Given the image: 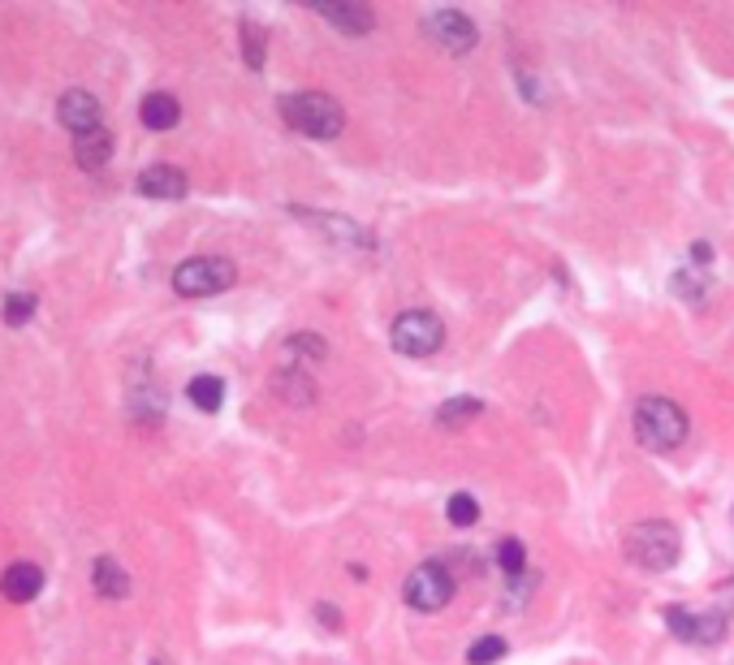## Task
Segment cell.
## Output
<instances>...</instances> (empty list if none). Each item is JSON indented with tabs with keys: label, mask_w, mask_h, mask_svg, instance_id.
<instances>
[{
	"label": "cell",
	"mask_w": 734,
	"mask_h": 665,
	"mask_svg": "<svg viewBox=\"0 0 734 665\" xmlns=\"http://www.w3.org/2000/svg\"><path fill=\"white\" fill-rule=\"evenodd\" d=\"M636 437L643 450L652 454H666V450H679L687 441V415L679 403L661 398V394H648L636 403Z\"/></svg>",
	"instance_id": "cell-1"
},
{
	"label": "cell",
	"mask_w": 734,
	"mask_h": 665,
	"mask_svg": "<svg viewBox=\"0 0 734 665\" xmlns=\"http://www.w3.org/2000/svg\"><path fill=\"white\" fill-rule=\"evenodd\" d=\"M281 117H286L290 130L307 135V139H320V143L338 139L345 126L342 104L333 100V96H325V92H298V96H286V100H281Z\"/></svg>",
	"instance_id": "cell-2"
},
{
	"label": "cell",
	"mask_w": 734,
	"mask_h": 665,
	"mask_svg": "<svg viewBox=\"0 0 734 665\" xmlns=\"http://www.w3.org/2000/svg\"><path fill=\"white\" fill-rule=\"evenodd\" d=\"M623 549L643 570H670L683 554V536H679V527H670L661 518H643L623 536Z\"/></svg>",
	"instance_id": "cell-3"
},
{
	"label": "cell",
	"mask_w": 734,
	"mask_h": 665,
	"mask_svg": "<svg viewBox=\"0 0 734 665\" xmlns=\"http://www.w3.org/2000/svg\"><path fill=\"white\" fill-rule=\"evenodd\" d=\"M234 277H238V268H234L230 259L195 256V259H187V264H178V272H173V290H178L182 299H208V294L230 290Z\"/></svg>",
	"instance_id": "cell-4"
},
{
	"label": "cell",
	"mask_w": 734,
	"mask_h": 665,
	"mask_svg": "<svg viewBox=\"0 0 734 665\" xmlns=\"http://www.w3.org/2000/svg\"><path fill=\"white\" fill-rule=\"evenodd\" d=\"M393 351L406 358H428L440 351L445 342V324H440L433 311H402L393 320Z\"/></svg>",
	"instance_id": "cell-5"
},
{
	"label": "cell",
	"mask_w": 734,
	"mask_h": 665,
	"mask_svg": "<svg viewBox=\"0 0 734 665\" xmlns=\"http://www.w3.org/2000/svg\"><path fill=\"white\" fill-rule=\"evenodd\" d=\"M454 597V579L440 562H419L406 575V605L419 614H437Z\"/></svg>",
	"instance_id": "cell-6"
},
{
	"label": "cell",
	"mask_w": 734,
	"mask_h": 665,
	"mask_svg": "<svg viewBox=\"0 0 734 665\" xmlns=\"http://www.w3.org/2000/svg\"><path fill=\"white\" fill-rule=\"evenodd\" d=\"M424 35H428L440 52H454V56L471 52L476 40H480L476 22H471L467 13H458V9H433V13H424Z\"/></svg>",
	"instance_id": "cell-7"
},
{
	"label": "cell",
	"mask_w": 734,
	"mask_h": 665,
	"mask_svg": "<svg viewBox=\"0 0 734 665\" xmlns=\"http://www.w3.org/2000/svg\"><path fill=\"white\" fill-rule=\"evenodd\" d=\"M666 622H670V631L687 640V644H717L722 635H726V614H691L683 605H670L666 610Z\"/></svg>",
	"instance_id": "cell-8"
},
{
	"label": "cell",
	"mask_w": 734,
	"mask_h": 665,
	"mask_svg": "<svg viewBox=\"0 0 734 665\" xmlns=\"http://www.w3.org/2000/svg\"><path fill=\"white\" fill-rule=\"evenodd\" d=\"M56 117H61L65 130L92 135V130H99V100L92 92H65L61 104H56Z\"/></svg>",
	"instance_id": "cell-9"
},
{
	"label": "cell",
	"mask_w": 734,
	"mask_h": 665,
	"mask_svg": "<svg viewBox=\"0 0 734 665\" xmlns=\"http://www.w3.org/2000/svg\"><path fill=\"white\" fill-rule=\"evenodd\" d=\"M294 216H302L307 225L325 229L329 243H338V247H372V234H368L363 225L345 221V216H325V212H307V207H294Z\"/></svg>",
	"instance_id": "cell-10"
},
{
	"label": "cell",
	"mask_w": 734,
	"mask_h": 665,
	"mask_svg": "<svg viewBox=\"0 0 734 665\" xmlns=\"http://www.w3.org/2000/svg\"><path fill=\"white\" fill-rule=\"evenodd\" d=\"M40 588H44V570H40L35 562H13L4 575H0V592H4L13 605L35 601V597H40Z\"/></svg>",
	"instance_id": "cell-11"
},
{
	"label": "cell",
	"mask_w": 734,
	"mask_h": 665,
	"mask_svg": "<svg viewBox=\"0 0 734 665\" xmlns=\"http://www.w3.org/2000/svg\"><path fill=\"white\" fill-rule=\"evenodd\" d=\"M139 195L147 200H182L187 195V173L173 164H151L139 173Z\"/></svg>",
	"instance_id": "cell-12"
},
{
	"label": "cell",
	"mask_w": 734,
	"mask_h": 665,
	"mask_svg": "<svg viewBox=\"0 0 734 665\" xmlns=\"http://www.w3.org/2000/svg\"><path fill=\"white\" fill-rule=\"evenodd\" d=\"M316 13L325 22H333L342 35H368L376 26V13L368 4H345V0H333V4H316Z\"/></svg>",
	"instance_id": "cell-13"
},
{
	"label": "cell",
	"mask_w": 734,
	"mask_h": 665,
	"mask_svg": "<svg viewBox=\"0 0 734 665\" xmlns=\"http://www.w3.org/2000/svg\"><path fill=\"white\" fill-rule=\"evenodd\" d=\"M139 117H143L147 130H173L182 121V104L173 100L169 92H151L143 104H139Z\"/></svg>",
	"instance_id": "cell-14"
},
{
	"label": "cell",
	"mask_w": 734,
	"mask_h": 665,
	"mask_svg": "<svg viewBox=\"0 0 734 665\" xmlns=\"http://www.w3.org/2000/svg\"><path fill=\"white\" fill-rule=\"evenodd\" d=\"M108 155H113V135L99 126L92 135H78L74 139V160H78V169H87V173H96L108 164Z\"/></svg>",
	"instance_id": "cell-15"
},
{
	"label": "cell",
	"mask_w": 734,
	"mask_h": 665,
	"mask_svg": "<svg viewBox=\"0 0 734 665\" xmlns=\"http://www.w3.org/2000/svg\"><path fill=\"white\" fill-rule=\"evenodd\" d=\"M92 583H96V592L104 597V601H121V597L130 592V575L113 562V558H96V566H92Z\"/></svg>",
	"instance_id": "cell-16"
},
{
	"label": "cell",
	"mask_w": 734,
	"mask_h": 665,
	"mask_svg": "<svg viewBox=\"0 0 734 665\" xmlns=\"http://www.w3.org/2000/svg\"><path fill=\"white\" fill-rule=\"evenodd\" d=\"M187 398H191L203 415H216L221 403H225V380H221V376H195V380L187 385Z\"/></svg>",
	"instance_id": "cell-17"
},
{
	"label": "cell",
	"mask_w": 734,
	"mask_h": 665,
	"mask_svg": "<svg viewBox=\"0 0 734 665\" xmlns=\"http://www.w3.org/2000/svg\"><path fill=\"white\" fill-rule=\"evenodd\" d=\"M480 410H485V403H480V398H454V403H440L437 423H440V428H462V423H471Z\"/></svg>",
	"instance_id": "cell-18"
},
{
	"label": "cell",
	"mask_w": 734,
	"mask_h": 665,
	"mask_svg": "<svg viewBox=\"0 0 734 665\" xmlns=\"http://www.w3.org/2000/svg\"><path fill=\"white\" fill-rule=\"evenodd\" d=\"M264 52H268V35H264V26H255V22H243V56H246V69H264Z\"/></svg>",
	"instance_id": "cell-19"
},
{
	"label": "cell",
	"mask_w": 734,
	"mask_h": 665,
	"mask_svg": "<svg viewBox=\"0 0 734 665\" xmlns=\"http://www.w3.org/2000/svg\"><path fill=\"white\" fill-rule=\"evenodd\" d=\"M277 394H286L290 403L302 407V403H311V398H316V385H311L302 372H277Z\"/></svg>",
	"instance_id": "cell-20"
},
{
	"label": "cell",
	"mask_w": 734,
	"mask_h": 665,
	"mask_svg": "<svg viewBox=\"0 0 734 665\" xmlns=\"http://www.w3.org/2000/svg\"><path fill=\"white\" fill-rule=\"evenodd\" d=\"M445 514H449V523H454V527H471V523L480 518V506H476V497H471V493H454V497H449V506H445Z\"/></svg>",
	"instance_id": "cell-21"
},
{
	"label": "cell",
	"mask_w": 734,
	"mask_h": 665,
	"mask_svg": "<svg viewBox=\"0 0 734 665\" xmlns=\"http://www.w3.org/2000/svg\"><path fill=\"white\" fill-rule=\"evenodd\" d=\"M497 566H501L506 575H523V570H528V549H523L519 540H501V545H497Z\"/></svg>",
	"instance_id": "cell-22"
},
{
	"label": "cell",
	"mask_w": 734,
	"mask_h": 665,
	"mask_svg": "<svg viewBox=\"0 0 734 665\" xmlns=\"http://www.w3.org/2000/svg\"><path fill=\"white\" fill-rule=\"evenodd\" d=\"M467 657H471V665L501 662V657H506V640H501V635H485V640H476V644H471V653H467Z\"/></svg>",
	"instance_id": "cell-23"
},
{
	"label": "cell",
	"mask_w": 734,
	"mask_h": 665,
	"mask_svg": "<svg viewBox=\"0 0 734 665\" xmlns=\"http://www.w3.org/2000/svg\"><path fill=\"white\" fill-rule=\"evenodd\" d=\"M31 315H35V294H9V299H4V324L18 329V324H26Z\"/></svg>",
	"instance_id": "cell-24"
},
{
	"label": "cell",
	"mask_w": 734,
	"mask_h": 665,
	"mask_svg": "<svg viewBox=\"0 0 734 665\" xmlns=\"http://www.w3.org/2000/svg\"><path fill=\"white\" fill-rule=\"evenodd\" d=\"M286 351H290L294 358H325L329 351H325V337H311V333H294L290 342H286Z\"/></svg>",
	"instance_id": "cell-25"
},
{
	"label": "cell",
	"mask_w": 734,
	"mask_h": 665,
	"mask_svg": "<svg viewBox=\"0 0 734 665\" xmlns=\"http://www.w3.org/2000/svg\"><path fill=\"white\" fill-rule=\"evenodd\" d=\"M316 614L325 618V626H338V610H333V605H320V610H316Z\"/></svg>",
	"instance_id": "cell-26"
},
{
	"label": "cell",
	"mask_w": 734,
	"mask_h": 665,
	"mask_svg": "<svg viewBox=\"0 0 734 665\" xmlns=\"http://www.w3.org/2000/svg\"><path fill=\"white\" fill-rule=\"evenodd\" d=\"M151 665H164V662H151Z\"/></svg>",
	"instance_id": "cell-27"
}]
</instances>
